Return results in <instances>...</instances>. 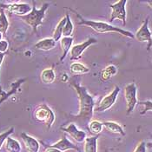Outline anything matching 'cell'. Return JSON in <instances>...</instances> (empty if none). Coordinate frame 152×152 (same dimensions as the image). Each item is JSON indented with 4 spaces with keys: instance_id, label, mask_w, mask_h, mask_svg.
<instances>
[{
    "instance_id": "cell-1",
    "label": "cell",
    "mask_w": 152,
    "mask_h": 152,
    "mask_svg": "<svg viewBox=\"0 0 152 152\" xmlns=\"http://www.w3.org/2000/svg\"><path fill=\"white\" fill-rule=\"evenodd\" d=\"M70 84L77 92L79 100V112L77 116H73V117H77V120L88 124L93 117L94 109L96 107L95 96L89 93L87 89L80 85V83L75 79H71Z\"/></svg>"
},
{
    "instance_id": "cell-2",
    "label": "cell",
    "mask_w": 152,
    "mask_h": 152,
    "mask_svg": "<svg viewBox=\"0 0 152 152\" xmlns=\"http://www.w3.org/2000/svg\"><path fill=\"white\" fill-rule=\"evenodd\" d=\"M68 10H70V12H74L75 15L79 18V22H78V25H84L87 27H91V29H93L95 31H96L97 33H110V32H116V33H119L121 35L127 37L129 38H134L135 35L133 33H131L129 31H125L123 30L121 28L116 27L114 25H111L110 23L103 22V21H94V20H88V19H84L82 16L75 12L74 10L70 9V8H67Z\"/></svg>"
},
{
    "instance_id": "cell-3",
    "label": "cell",
    "mask_w": 152,
    "mask_h": 152,
    "mask_svg": "<svg viewBox=\"0 0 152 152\" xmlns=\"http://www.w3.org/2000/svg\"><path fill=\"white\" fill-rule=\"evenodd\" d=\"M33 6H32V10L30 13H28L25 16L19 17L23 22L27 23L28 25H30L33 31L37 33V27L41 24H43V19L45 17V13H46L47 9L49 7V4H43V6L40 9H37L35 5V2H32Z\"/></svg>"
},
{
    "instance_id": "cell-4",
    "label": "cell",
    "mask_w": 152,
    "mask_h": 152,
    "mask_svg": "<svg viewBox=\"0 0 152 152\" xmlns=\"http://www.w3.org/2000/svg\"><path fill=\"white\" fill-rule=\"evenodd\" d=\"M34 118L37 122L44 123L47 126V128L50 129L51 128L56 120V116L53 110L49 106L46 104H41L35 110Z\"/></svg>"
},
{
    "instance_id": "cell-5",
    "label": "cell",
    "mask_w": 152,
    "mask_h": 152,
    "mask_svg": "<svg viewBox=\"0 0 152 152\" xmlns=\"http://www.w3.org/2000/svg\"><path fill=\"white\" fill-rule=\"evenodd\" d=\"M137 88L135 83H130L127 84L124 88V97L126 101V107H127V111L126 114L130 115L136 105L138 104L137 101Z\"/></svg>"
},
{
    "instance_id": "cell-6",
    "label": "cell",
    "mask_w": 152,
    "mask_h": 152,
    "mask_svg": "<svg viewBox=\"0 0 152 152\" xmlns=\"http://www.w3.org/2000/svg\"><path fill=\"white\" fill-rule=\"evenodd\" d=\"M126 0H119L116 3L110 4L111 9L110 16L109 18L110 22H113L115 19H119L123 22V24H126Z\"/></svg>"
},
{
    "instance_id": "cell-7",
    "label": "cell",
    "mask_w": 152,
    "mask_h": 152,
    "mask_svg": "<svg viewBox=\"0 0 152 152\" xmlns=\"http://www.w3.org/2000/svg\"><path fill=\"white\" fill-rule=\"evenodd\" d=\"M119 92H120V88L117 85H116L114 90L110 93L105 96L100 101L98 105L95 107L94 111L95 112H104V111H106V110H110L112 106L115 104Z\"/></svg>"
},
{
    "instance_id": "cell-8",
    "label": "cell",
    "mask_w": 152,
    "mask_h": 152,
    "mask_svg": "<svg viewBox=\"0 0 152 152\" xmlns=\"http://www.w3.org/2000/svg\"><path fill=\"white\" fill-rule=\"evenodd\" d=\"M135 38L139 42L147 43V50L150 51L152 47V34L149 28V18H147L135 34Z\"/></svg>"
},
{
    "instance_id": "cell-9",
    "label": "cell",
    "mask_w": 152,
    "mask_h": 152,
    "mask_svg": "<svg viewBox=\"0 0 152 152\" xmlns=\"http://www.w3.org/2000/svg\"><path fill=\"white\" fill-rule=\"evenodd\" d=\"M97 41L94 37H90L86 41L83 42L81 44L73 45L70 51V59L71 61H77L82 58L83 51Z\"/></svg>"
},
{
    "instance_id": "cell-10",
    "label": "cell",
    "mask_w": 152,
    "mask_h": 152,
    "mask_svg": "<svg viewBox=\"0 0 152 152\" xmlns=\"http://www.w3.org/2000/svg\"><path fill=\"white\" fill-rule=\"evenodd\" d=\"M0 8L3 10L5 9L8 12L13 13L18 17L25 16L32 10L31 5L25 3H14V4H1Z\"/></svg>"
},
{
    "instance_id": "cell-11",
    "label": "cell",
    "mask_w": 152,
    "mask_h": 152,
    "mask_svg": "<svg viewBox=\"0 0 152 152\" xmlns=\"http://www.w3.org/2000/svg\"><path fill=\"white\" fill-rule=\"evenodd\" d=\"M61 129L63 131H64L65 133L69 134L74 140L79 143L84 142V141L87 137L86 132L78 129L74 123H70V124L66 127H61Z\"/></svg>"
},
{
    "instance_id": "cell-12",
    "label": "cell",
    "mask_w": 152,
    "mask_h": 152,
    "mask_svg": "<svg viewBox=\"0 0 152 152\" xmlns=\"http://www.w3.org/2000/svg\"><path fill=\"white\" fill-rule=\"evenodd\" d=\"M48 147L58 149V150H59V151H61L63 152L66 151H68V150H75V151H77L78 152H81L80 151V149H79L77 145H75L73 142H71L67 138L66 136H64V137H63L60 140L58 141L57 142H55V143H53V144H51V145H50V146H48Z\"/></svg>"
},
{
    "instance_id": "cell-13",
    "label": "cell",
    "mask_w": 152,
    "mask_h": 152,
    "mask_svg": "<svg viewBox=\"0 0 152 152\" xmlns=\"http://www.w3.org/2000/svg\"><path fill=\"white\" fill-rule=\"evenodd\" d=\"M21 137L23 140L24 146L28 152H38L40 149V143L36 138L29 136L28 134L23 132L21 134Z\"/></svg>"
},
{
    "instance_id": "cell-14",
    "label": "cell",
    "mask_w": 152,
    "mask_h": 152,
    "mask_svg": "<svg viewBox=\"0 0 152 152\" xmlns=\"http://www.w3.org/2000/svg\"><path fill=\"white\" fill-rule=\"evenodd\" d=\"M73 44V37H63L60 39V46L62 50V56L60 58V62H63L68 53L70 51Z\"/></svg>"
},
{
    "instance_id": "cell-15",
    "label": "cell",
    "mask_w": 152,
    "mask_h": 152,
    "mask_svg": "<svg viewBox=\"0 0 152 152\" xmlns=\"http://www.w3.org/2000/svg\"><path fill=\"white\" fill-rule=\"evenodd\" d=\"M57 45V42L52 37H47L39 40L37 43H36L35 48L39 50H50L54 49Z\"/></svg>"
},
{
    "instance_id": "cell-16",
    "label": "cell",
    "mask_w": 152,
    "mask_h": 152,
    "mask_svg": "<svg viewBox=\"0 0 152 152\" xmlns=\"http://www.w3.org/2000/svg\"><path fill=\"white\" fill-rule=\"evenodd\" d=\"M103 124H104V127L108 131H110L111 133H114V134H119L121 136H125V132L123 129V127L116 122L106 121V122H104Z\"/></svg>"
},
{
    "instance_id": "cell-17",
    "label": "cell",
    "mask_w": 152,
    "mask_h": 152,
    "mask_svg": "<svg viewBox=\"0 0 152 152\" xmlns=\"http://www.w3.org/2000/svg\"><path fill=\"white\" fill-rule=\"evenodd\" d=\"M41 81L45 84H50L56 79V73L53 68H46L41 72Z\"/></svg>"
},
{
    "instance_id": "cell-18",
    "label": "cell",
    "mask_w": 152,
    "mask_h": 152,
    "mask_svg": "<svg viewBox=\"0 0 152 152\" xmlns=\"http://www.w3.org/2000/svg\"><path fill=\"white\" fill-rule=\"evenodd\" d=\"M97 140H98V136L86 137V139L84 141L83 151L97 152Z\"/></svg>"
},
{
    "instance_id": "cell-19",
    "label": "cell",
    "mask_w": 152,
    "mask_h": 152,
    "mask_svg": "<svg viewBox=\"0 0 152 152\" xmlns=\"http://www.w3.org/2000/svg\"><path fill=\"white\" fill-rule=\"evenodd\" d=\"M23 82H25V79H24V78H23V79H19V80H18L17 82L13 83L12 84V89H11L8 92H6L4 96H2L0 97V105H1L5 100H7L10 96H12V95H14V94H16L18 92L19 87L21 86V84H22Z\"/></svg>"
},
{
    "instance_id": "cell-20",
    "label": "cell",
    "mask_w": 152,
    "mask_h": 152,
    "mask_svg": "<svg viewBox=\"0 0 152 152\" xmlns=\"http://www.w3.org/2000/svg\"><path fill=\"white\" fill-rule=\"evenodd\" d=\"M70 71L72 74L77 76V75H83V74H87L90 72V69L85 66L84 64H83L81 63H73L70 64Z\"/></svg>"
},
{
    "instance_id": "cell-21",
    "label": "cell",
    "mask_w": 152,
    "mask_h": 152,
    "mask_svg": "<svg viewBox=\"0 0 152 152\" xmlns=\"http://www.w3.org/2000/svg\"><path fill=\"white\" fill-rule=\"evenodd\" d=\"M5 150L8 152H20L21 145L18 141L9 137L5 141Z\"/></svg>"
},
{
    "instance_id": "cell-22",
    "label": "cell",
    "mask_w": 152,
    "mask_h": 152,
    "mask_svg": "<svg viewBox=\"0 0 152 152\" xmlns=\"http://www.w3.org/2000/svg\"><path fill=\"white\" fill-rule=\"evenodd\" d=\"M65 23H66V17H64L63 18H61V20L56 25L55 30L53 31V37H52V38L56 42L60 41V39L63 37V30H64Z\"/></svg>"
},
{
    "instance_id": "cell-23",
    "label": "cell",
    "mask_w": 152,
    "mask_h": 152,
    "mask_svg": "<svg viewBox=\"0 0 152 152\" xmlns=\"http://www.w3.org/2000/svg\"><path fill=\"white\" fill-rule=\"evenodd\" d=\"M103 128H104V124L97 120H91L88 124V129L96 136L99 135L103 131Z\"/></svg>"
},
{
    "instance_id": "cell-24",
    "label": "cell",
    "mask_w": 152,
    "mask_h": 152,
    "mask_svg": "<svg viewBox=\"0 0 152 152\" xmlns=\"http://www.w3.org/2000/svg\"><path fill=\"white\" fill-rule=\"evenodd\" d=\"M9 28V21L4 13V10L0 8V33L3 35L6 34V31Z\"/></svg>"
},
{
    "instance_id": "cell-25",
    "label": "cell",
    "mask_w": 152,
    "mask_h": 152,
    "mask_svg": "<svg viewBox=\"0 0 152 152\" xmlns=\"http://www.w3.org/2000/svg\"><path fill=\"white\" fill-rule=\"evenodd\" d=\"M66 23L64 24V30H63V37H72L73 31H74V25L72 21L70 20L69 13H66Z\"/></svg>"
},
{
    "instance_id": "cell-26",
    "label": "cell",
    "mask_w": 152,
    "mask_h": 152,
    "mask_svg": "<svg viewBox=\"0 0 152 152\" xmlns=\"http://www.w3.org/2000/svg\"><path fill=\"white\" fill-rule=\"evenodd\" d=\"M117 69L116 66L114 65H109L107 66L104 70L102 71L101 73V77L104 81H106V80H109L111 77L115 76L117 74Z\"/></svg>"
},
{
    "instance_id": "cell-27",
    "label": "cell",
    "mask_w": 152,
    "mask_h": 152,
    "mask_svg": "<svg viewBox=\"0 0 152 152\" xmlns=\"http://www.w3.org/2000/svg\"><path fill=\"white\" fill-rule=\"evenodd\" d=\"M13 132H14V127H11L8 130L0 134V150L3 146V144L5 142L6 139L10 137V135H12Z\"/></svg>"
},
{
    "instance_id": "cell-28",
    "label": "cell",
    "mask_w": 152,
    "mask_h": 152,
    "mask_svg": "<svg viewBox=\"0 0 152 152\" xmlns=\"http://www.w3.org/2000/svg\"><path fill=\"white\" fill-rule=\"evenodd\" d=\"M141 105L144 106V109L142 110V111L141 112V115H144L149 111H152V101L147 100V101H142V102H139L138 103Z\"/></svg>"
},
{
    "instance_id": "cell-29",
    "label": "cell",
    "mask_w": 152,
    "mask_h": 152,
    "mask_svg": "<svg viewBox=\"0 0 152 152\" xmlns=\"http://www.w3.org/2000/svg\"><path fill=\"white\" fill-rule=\"evenodd\" d=\"M146 143H145V142L144 141H142L140 142L137 145V147H136V149L134 150V151L133 152H146Z\"/></svg>"
},
{
    "instance_id": "cell-30",
    "label": "cell",
    "mask_w": 152,
    "mask_h": 152,
    "mask_svg": "<svg viewBox=\"0 0 152 152\" xmlns=\"http://www.w3.org/2000/svg\"><path fill=\"white\" fill-rule=\"evenodd\" d=\"M9 47V44L6 40H1L0 41V53L5 54Z\"/></svg>"
},
{
    "instance_id": "cell-31",
    "label": "cell",
    "mask_w": 152,
    "mask_h": 152,
    "mask_svg": "<svg viewBox=\"0 0 152 152\" xmlns=\"http://www.w3.org/2000/svg\"><path fill=\"white\" fill-rule=\"evenodd\" d=\"M4 57H5V54H4V53H0V68H1V65H2V63H3V61H4ZM5 93H6V92L3 91V88H2L1 83H0V96H4Z\"/></svg>"
},
{
    "instance_id": "cell-32",
    "label": "cell",
    "mask_w": 152,
    "mask_h": 152,
    "mask_svg": "<svg viewBox=\"0 0 152 152\" xmlns=\"http://www.w3.org/2000/svg\"><path fill=\"white\" fill-rule=\"evenodd\" d=\"M45 152H63V151H59V150H58V149H55V148H50V147H48L46 150H45Z\"/></svg>"
},
{
    "instance_id": "cell-33",
    "label": "cell",
    "mask_w": 152,
    "mask_h": 152,
    "mask_svg": "<svg viewBox=\"0 0 152 152\" xmlns=\"http://www.w3.org/2000/svg\"><path fill=\"white\" fill-rule=\"evenodd\" d=\"M146 146H147L148 148H151V149H152V142H149L148 144H146Z\"/></svg>"
},
{
    "instance_id": "cell-34",
    "label": "cell",
    "mask_w": 152,
    "mask_h": 152,
    "mask_svg": "<svg viewBox=\"0 0 152 152\" xmlns=\"http://www.w3.org/2000/svg\"><path fill=\"white\" fill-rule=\"evenodd\" d=\"M148 4H149V5L151 6V8H152V1H149Z\"/></svg>"
},
{
    "instance_id": "cell-35",
    "label": "cell",
    "mask_w": 152,
    "mask_h": 152,
    "mask_svg": "<svg viewBox=\"0 0 152 152\" xmlns=\"http://www.w3.org/2000/svg\"><path fill=\"white\" fill-rule=\"evenodd\" d=\"M2 37H3V34H2V33H0V41L2 40Z\"/></svg>"
},
{
    "instance_id": "cell-36",
    "label": "cell",
    "mask_w": 152,
    "mask_h": 152,
    "mask_svg": "<svg viewBox=\"0 0 152 152\" xmlns=\"http://www.w3.org/2000/svg\"><path fill=\"white\" fill-rule=\"evenodd\" d=\"M151 137H152V135H151Z\"/></svg>"
}]
</instances>
